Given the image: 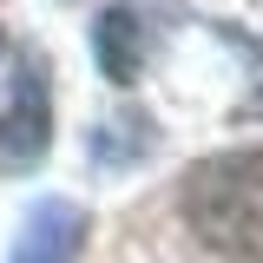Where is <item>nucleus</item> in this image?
Wrapping results in <instances>:
<instances>
[{
  "instance_id": "f257e3e1",
  "label": "nucleus",
  "mask_w": 263,
  "mask_h": 263,
  "mask_svg": "<svg viewBox=\"0 0 263 263\" xmlns=\"http://www.w3.org/2000/svg\"><path fill=\"white\" fill-rule=\"evenodd\" d=\"M178 211L211 257L257 263L263 257V152L237 145V152L197 158L178 184Z\"/></svg>"
},
{
  "instance_id": "f03ea898",
  "label": "nucleus",
  "mask_w": 263,
  "mask_h": 263,
  "mask_svg": "<svg viewBox=\"0 0 263 263\" xmlns=\"http://www.w3.org/2000/svg\"><path fill=\"white\" fill-rule=\"evenodd\" d=\"M53 145V86H46V60L20 53L13 86L0 105V164H40Z\"/></svg>"
},
{
  "instance_id": "7ed1b4c3",
  "label": "nucleus",
  "mask_w": 263,
  "mask_h": 263,
  "mask_svg": "<svg viewBox=\"0 0 263 263\" xmlns=\"http://www.w3.org/2000/svg\"><path fill=\"white\" fill-rule=\"evenodd\" d=\"M86 230L92 224H86V211L72 197H40L13 230L7 263H79L86 257Z\"/></svg>"
},
{
  "instance_id": "20e7f679",
  "label": "nucleus",
  "mask_w": 263,
  "mask_h": 263,
  "mask_svg": "<svg viewBox=\"0 0 263 263\" xmlns=\"http://www.w3.org/2000/svg\"><path fill=\"white\" fill-rule=\"evenodd\" d=\"M92 60H99V72L112 86H132L138 79V66H145V20L132 7H105L92 20Z\"/></svg>"
},
{
  "instance_id": "39448f33",
  "label": "nucleus",
  "mask_w": 263,
  "mask_h": 263,
  "mask_svg": "<svg viewBox=\"0 0 263 263\" xmlns=\"http://www.w3.org/2000/svg\"><path fill=\"white\" fill-rule=\"evenodd\" d=\"M243 112H263V86H257V92H250V99H243Z\"/></svg>"
}]
</instances>
